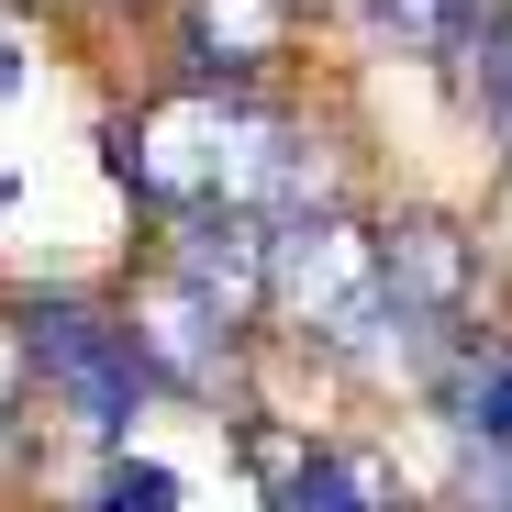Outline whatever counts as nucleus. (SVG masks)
<instances>
[{
  "label": "nucleus",
  "instance_id": "obj_1",
  "mask_svg": "<svg viewBox=\"0 0 512 512\" xmlns=\"http://www.w3.org/2000/svg\"><path fill=\"white\" fill-rule=\"evenodd\" d=\"M123 167H134V179H145L156 201L201 212V223H234V212L279 201V190L301 179V156H290V123L245 112V101H212V90L167 101V112H156V123L123 145Z\"/></svg>",
  "mask_w": 512,
  "mask_h": 512
},
{
  "label": "nucleus",
  "instance_id": "obj_2",
  "mask_svg": "<svg viewBox=\"0 0 512 512\" xmlns=\"http://www.w3.org/2000/svg\"><path fill=\"white\" fill-rule=\"evenodd\" d=\"M268 290H279V312L301 334H323V346H368V334L401 312L390 301V245H368L357 223H334V212H312V223L279 234Z\"/></svg>",
  "mask_w": 512,
  "mask_h": 512
},
{
  "label": "nucleus",
  "instance_id": "obj_3",
  "mask_svg": "<svg viewBox=\"0 0 512 512\" xmlns=\"http://www.w3.org/2000/svg\"><path fill=\"white\" fill-rule=\"evenodd\" d=\"M23 346H45V368L78 390V412H90L101 435H123V412H134L145 379H156L145 334H134V323H101V312H78V301H23Z\"/></svg>",
  "mask_w": 512,
  "mask_h": 512
},
{
  "label": "nucleus",
  "instance_id": "obj_4",
  "mask_svg": "<svg viewBox=\"0 0 512 512\" xmlns=\"http://www.w3.org/2000/svg\"><path fill=\"white\" fill-rule=\"evenodd\" d=\"M457 290H468V245L446 223H401L390 234V301H401V323L457 312Z\"/></svg>",
  "mask_w": 512,
  "mask_h": 512
},
{
  "label": "nucleus",
  "instance_id": "obj_5",
  "mask_svg": "<svg viewBox=\"0 0 512 512\" xmlns=\"http://www.w3.org/2000/svg\"><path fill=\"white\" fill-rule=\"evenodd\" d=\"M256 56H279V0H201V67L245 78Z\"/></svg>",
  "mask_w": 512,
  "mask_h": 512
},
{
  "label": "nucleus",
  "instance_id": "obj_6",
  "mask_svg": "<svg viewBox=\"0 0 512 512\" xmlns=\"http://www.w3.org/2000/svg\"><path fill=\"white\" fill-rule=\"evenodd\" d=\"M279 512H379V490H368L357 468L312 457V468H290V479H279Z\"/></svg>",
  "mask_w": 512,
  "mask_h": 512
},
{
  "label": "nucleus",
  "instance_id": "obj_7",
  "mask_svg": "<svg viewBox=\"0 0 512 512\" xmlns=\"http://www.w3.org/2000/svg\"><path fill=\"white\" fill-rule=\"evenodd\" d=\"M457 12H468V0H379V23H401V34H423V45H435Z\"/></svg>",
  "mask_w": 512,
  "mask_h": 512
},
{
  "label": "nucleus",
  "instance_id": "obj_8",
  "mask_svg": "<svg viewBox=\"0 0 512 512\" xmlns=\"http://www.w3.org/2000/svg\"><path fill=\"white\" fill-rule=\"evenodd\" d=\"M112 501H123V512H167V468H123Z\"/></svg>",
  "mask_w": 512,
  "mask_h": 512
}]
</instances>
